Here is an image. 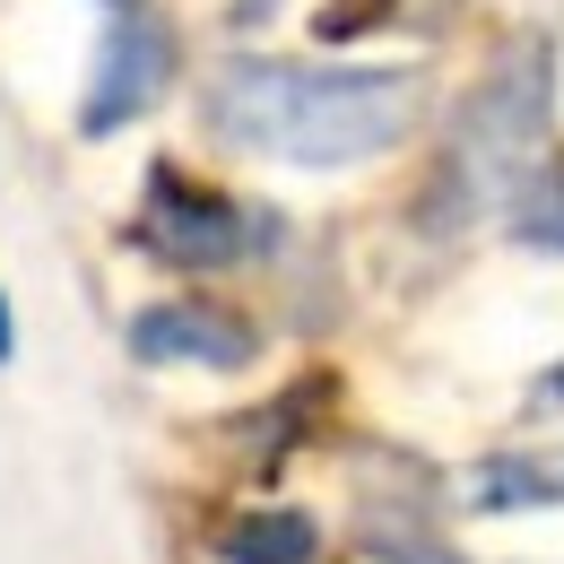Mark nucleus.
Returning a JSON list of instances; mask_svg holds the SVG:
<instances>
[{
	"label": "nucleus",
	"instance_id": "f257e3e1",
	"mask_svg": "<svg viewBox=\"0 0 564 564\" xmlns=\"http://www.w3.org/2000/svg\"><path fill=\"white\" fill-rule=\"evenodd\" d=\"M209 131L226 148L279 156L304 174H339L382 148H400L425 113L417 70H356V62H279V53H235L209 70L200 96Z\"/></svg>",
	"mask_w": 564,
	"mask_h": 564
},
{
	"label": "nucleus",
	"instance_id": "f03ea898",
	"mask_svg": "<svg viewBox=\"0 0 564 564\" xmlns=\"http://www.w3.org/2000/svg\"><path fill=\"white\" fill-rule=\"evenodd\" d=\"M539 140H547V44H503V62L469 87L460 131H452V174L443 183H460V217L487 192L503 200V183L530 156H547Z\"/></svg>",
	"mask_w": 564,
	"mask_h": 564
},
{
	"label": "nucleus",
	"instance_id": "7ed1b4c3",
	"mask_svg": "<svg viewBox=\"0 0 564 564\" xmlns=\"http://www.w3.org/2000/svg\"><path fill=\"white\" fill-rule=\"evenodd\" d=\"M131 235H140L156 261H174V270H235V261H252L261 217L243 209V200H226V192H209V183H192L183 165H156Z\"/></svg>",
	"mask_w": 564,
	"mask_h": 564
},
{
	"label": "nucleus",
	"instance_id": "20e7f679",
	"mask_svg": "<svg viewBox=\"0 0 564 564\" xmlns=\"http://www.w3.org/2000/svg\"><path fill=\"white\" fill-rule=\"evenodd\" d=\"M174 26L156 18V9H122L113 26H105V53H96V78H87V105H78V131L87 140H113V131H131L148 105L174 87Z\"/></svg>",
	"mask_w": 564,
	"mask_h": 564
},
{
	"label": "nucleus",
	"instance_id": "39448f33",
	"mask_svg": "<svg viewBox=\"0 0 564 564\" xmlns=\"http://www.w3.org/2000/svg\"><path fill=\"white\" fill-rule=\"evenodd\" d=\"M131 356L140 365H200V373H243L261 356V330L226 304L174 295V304H140L131 313Z\"/></svg>",
	"mask_w": 564,
	"mask_h": 564
},
{
	"label": "nucleus",
	"instance_id": "423d86ee",
	"mask_svg": "<svg viewBox=\"0 0 564 564\" xmlns=\"http://www.w3.org/2000/svg\"><path fill=\"white\" fill-rule=\"evenodd\" d=\"M469 512H539L564 503V452H487L469 478H460Z\"/></svg>",
	"mask_w": 564,
	"mask_h": 564
},
{
	"label": "nucleus",
	"instance_id": "0eeeda50",
	"mask_svg": "<svg viewBox=\"0 0 564 564\" xmlns=\"http://www.w3.org/2000/svg\"><path fill=\"white\" fill-rule=\"evenodd\" d=\"M217 556H226V564H313V556H322V530H313V512L270 503V512L226 521V530H217Z\"/></svg>",
	"mask_w": 564,
	"mask_h": 564
},
{
	"label": "nucleus",
	"instance_id": "6e6552de",
	"mask_svg": "<svg viewBox=\"0 0 564 564\" xmlns=\"http://www.w3.org/2000/svg\"><path fill=\"white\" fill-rule=\"evenodd\" d=\"M503 226H512V243L564 261V156H530L503 183Z\"/></svg>",
	"mask_w": 564,
	"mask_h": 564
},
{
	"label": "nucleus",
	"instance_id": "1a4fd4ad",
	"mask_svg": "<svg viewBox=\"0 0 564 564\" xmlns=\"http://www.w3.org/2000/svg\"><path fill=\"white\" fill-rule=\"evenodd\" d=\"M18 356V322H9V295H0V365Z\"/></svg>",
	"mask_w": 564,
	"mask_h": 564
},
{
	"label": "nucleus",
	"instance_id": "9d476101",
	"mask_svg": "<svg viewBox=\"0 0 564 564\" xmlns=\"http://www.w3.org/2000/svg\"><path fill=\"white\" fill-rule=\"evenodd\" d=\"M113 9H131V0H113Z\"/></svg>",
	"mask_w": 564,
	"mask_h": 564
}]
</instances>
